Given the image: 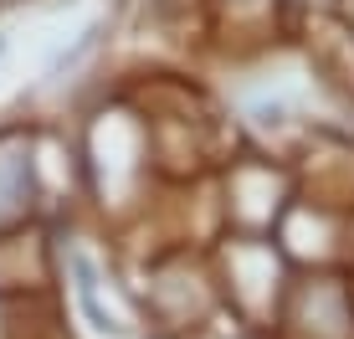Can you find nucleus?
Segmentation results:
<instances>
[{"mask_svg": "<svg viewBox=\"0 0 354 339\" xmlns=\"http://www.w3.org/2000/svg\"><path fill=\"white\" fill-rule=\"evenodd\" d=\"M0 52H6V36H0Z\"/></svg>", "mask_w": 354, "mask_h": 339, "instance_id": "obj_1", "label": "nucleus"}]
</instances>
